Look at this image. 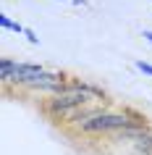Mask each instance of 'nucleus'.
Instances as JSON below:
<instances>
[{
    "label": "nucleus",
    "mask_w": 152,
    "mask_h": 155,
    "mask_svg": "<svg viewBox=\"0 0 152 155\" xmlns=\"http://www.w3.org/2000/svg\"><path fill=\"white\" fill-rule=\"evenodd\" d=\"M100 100L108 103L105 90H100V87H95V84H89V82L71 79L68 90L50 92L47 97L40 100V113L45 116L50 124H55V126H60V129H66V126H68L84 108L97 105Z\"/></svg>",
    "instance_id": "f257e3e1"
},
{
    "label": "nucleus",
    "mask_w": 152,
    "mask_h": 155,
    "mask_svg": "<svg viewBox=\"0 0 152 155\" xmlns=\"http://www.w3.org/2000/svg\"><path fill=\"white\" fill-rule=\"evenodd\" d=\"M0 29H11V32H16V34H24V29L26 26H21V24H16V21H11L5 13H0Z\"/></svg>",
    "instance_id": "f03ea898"
},
{
    "label": "nucleus",
    "mask_w": 152,
    "mask_h": 155,
    "mask_svg": "<svg viewBox=\"0 0 152 155\" xmlns=\"http://www.w3.org/2000/svg\"><path fill=\"white\" fill-rule=\"evenodd\" d=\"M136 68L142 74H147V76H152V63H147V61H136Z\"/></svg>",
    "instance_id": "7ed1b4c3"
},
{
    "label": "nucleus",
    "mask_w": 152,
    "mask_h": 155,
    "mask_svg": "<svg viewBox=\"0 0 152 155\" xmlns=\"http://www.w3.org/2000/svg\"><path fill=\"white\" fill-rule=\"evenodd\" d=\"M24 34H26V40L32 42V45H40V37L34 34V29H29V26H26V29H24Z\"/></svg>",
    "instance_id": "20e7f679"
},
{
    "label": "nucleus",
    "mask_w": 152,
    "mask_h": 155,
    "mask_svg": "<svg viewBox=\"0 0 152 155\" xmlns=\"http://www.w3.org/2000/svg\"><path fill=\"white\" fill-rule=\"evenodd\" d=\"M144 40H147V42L152 45V32H144Z\"/></svg>",
    "instance_id": "39448f33"
}]
</instances>
